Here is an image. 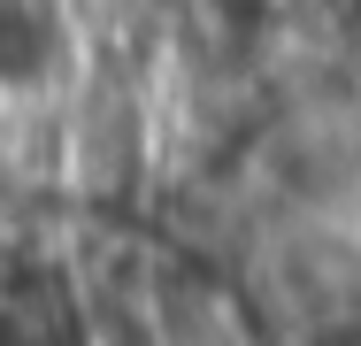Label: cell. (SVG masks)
Segmentation results:
<instances>
[{"label":"cell","instance_id":"1","mask_svg":"<svg viewBox=\"0 0 361 346\" xmlns=\"http://www.w3.org/2000/svg\"><path fill=\"white\" fill-rule=\"evenodd\" d=\"M0 346H85V316H77L62 277H8L0 285Z\"/></svg>","mask_w":361,"mask_h":346},{"label":"cell","instance_id":"2","mask_svg":"<svg viewBox=\"0 0 361 346\" xmlns=\"http://www.w3.org/2000/svg\"><path fill=\"white\" fill-rule=\"evenodd\" d=\"M62 54V23L47 0H0V85H39Z\"/></svg>","mask_w":361,"mask_h":346}]
</instances>
